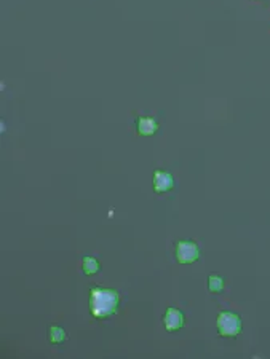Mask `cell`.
Masks as SVG:
<instances>
[{
  "label": "cell",
  "mask_w": 270,
  "mask_h": 359,
  "mask_svg": "<svg viewBox=\"0 0 270 359\" xmlns=\"http://www.w3.org/2000/svg\"><path fill=\"white\" fill-rule=\"evenodd\" d=\"M216 329L221 337H237L242 332V318L233 311H221L216 319Z\"/></svg>",
  "instance_id": "2"
},
{
  "label": "cell",
  "mask_w": 270,
  "mask_h": 359,
  "mask_svg": "<svg viewBox=\"0 0 270 359\" xmlns=\"http://www.w3.org/2000/svg\"><path fill=\"white\" fill-rule=\"evenodd\" d=\"M67 340V334L61 326H51L48 329V342L53 345H61Z\"/></svg>",
  "instance_id": "7"
},
{
  "label": "cell",
  "mask_w": 270,
  "mask_h": 359,
  "mask_svg": "<svg viewBox=\"0 0 270 359\" xmlns=\"http://www.w3.org/2000/svg\"><path fill=\"white\" fill-rule=\"evenodd\" d=\"M200 259V249L193 241H179L176 244V260L181 265H189Z\"/></svg>",
  "instance_id": "3"
},
{
  "label": "cell",
  "mask_w": 270,
  "mask_h": 359,
  "mask_svg": "<svg viewBox=\"0 0 270 359\" xmlns=\"http://www.w3.org/2000/svg\"><path fill=\"white\" fill-rule=\"evenodd\" d=\"M224 284H226V281H224V278H222L221 275L211 273L208 276V289H209V292H216V294L222 292V291H224Z\"/></svg>",
  "instance_id": "9"
},
{
  "label": "cell",
  "mask_w": 270,
  "mask_h": 359,
  "mask_svg": "<svg viewBox=\"0 0 270 359\" xmlns=\"http://www.w3.org/2000/svg\"><path fill=\"white\" fill-rule=\"evenodd\" d=\"M99 270H101V265H99V262L95 257L86 256V257L82 259V272H83V275H86V276L96 275Z\"/></svg>",
  "instance_id": "8"
},
{
  "label": "cell",
  "mask_w": 270,
  "mask_h": 359,
  "mask_svg": "<svg viewBox=\"0 0 270 359\" xmlns=\"http://www.w3.org/2000/svg\"><path fill=\"white\" fill-rule=\"evenodd\" d=\"M120 297L114 289L107 287H93L90 294V308L91 315L98 319L112 316L119 308Z\"/></svg>",
  "instance_id": "1"
},
{
  "label": "cell",
  "mask_w": 270,
  "mask_h": 359,
  "mask_svg": "<svg viewBox=\"0 0 270 359\" xmlns=\"http://www.w3.org/2000/svg\"><path fill=\"white\" fill-rule=\"evenodd\" d=\"M152 185H154L155 193H166L174 187V178L166 171H155Z\"/></svg>",
  "instance_id": "5"
},
{
  "label": "cell",
  "mask_w": 270,
  "mask_h": 359,
  "mask_svg": "<svg viewBox=\"0 0 270 359\" xmlns=\"http://www.w3.org/2000/svg\"><path fill=\"white\" fill-rule=\"evenodd\" d=\"M184 313L178 308H173L169 307L166 311H165V316H163V326L168 332H176L179 331L181 327L184 326Z\"/></svg>",
  "instance_id": "4"
},
{
  "label": "cell",
  "mask_w": 270,
  "mask_h": 359,
  "mask_svg": "<svg viewBox=\"0 0 270 359\" xmlns=\"http://www.w3.org/2000/svg\"><path fill=\"white\" fill-rule=\"evenodd\" d=\"M136 129L141 136H154L158 129V125L150 117H139L136 121Z\"/></svg>",
  "instance_id": "6"
}]
</instances>
